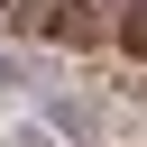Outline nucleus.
Segmentation results:
<instances>
[{"label": "nucleus", "mask_w": 147, "mask_h": 147, "mask_svg": "<svg viewBox=\"0 0 147 147\" xmlns=\"http://www.w3.org/2000/svg\"><path fill=\"white\" fill-rule=\"evenodd\" d=\"M0 92H37V55H28V37H0Z\"/></svg>", "instance_id": "f03ea898"}, {"label": "nucleus", "mask_w": 147, "mask_h": 147, "mask_svg": "<svg viewBox=\"0 0 147 147\" xmlns=\"http://www.w3.org/2000/svg\"><path fill=\"white\" fill-rule=\"evenodd\" d=\"M46 138H64V147H101V138H110V110H101V101H46Z\"/></svg>", "instance_id": "f257e3e1"}]
</instances>
